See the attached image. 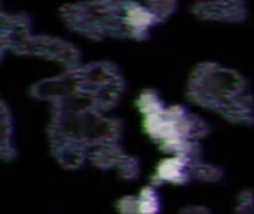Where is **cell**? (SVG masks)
Here are the masks:
<instances>
[{"label": "cell", "instance_id": "1", "mask_svg": "<svg viewBox=\"0 0 254 214\" xmlns=\"http://www.w3.org/2000/svg\"><path fill=\"white\" fill-rule=\"evenodd\" d=\"M188 98L226 121L252 125L253 97L246 77L234 69L205 61L198 64L188 82Z\"/></svg>", "mask_w": 254, "mask_h": 214}, {"label": "cell", "instance_id": "2", "mask_svg": "<svg viewBox=\"0 0 254 214\" xmlns=\"http://www.w3.org/2000/svg\"><path fill=\"white\" fill-rule=\"evenodd\" d=\"M124 133V122L118 118L107 116L106 112L89 109L85 112H60L52 110L48 128L49 140H74L88 149L119 142Z\"/></svg>", "mask_w": 254, "mask_h": 214}, {"label": "cell", "instance_id": "3", "mask_svg": "<svg viewBox=\"0 0 254 214\" xmlns=\"http://www.w3.org/2000/svg\"><path fill=\"white\" fill-rule=\"evenodd\" d=\"M121 0H82L61 7L67 27L85 37H118Z\"/></svg>", "mask_w": 254, "mask_h": 214}, {"label": "cell", "instance_id": "4", "mask_svg": "<svg viewBox=\"0 0 254 214\" xmlns=\"http://www.w3.org/2000/svg\"><path fill=\"white\" fill-rule=\"evenodd\" d=\"M19 55L40 57L51 61H57L65 69H76L80 66V51L61 37L55 36H31Z\"/></svg>", "mask_w": 254, "mask_h": 214}, {"label": "cell", "instance_id": "5", "mask_svg": "<svg viewBox=\"0 0 254 214\" xmlns=\"http://www.w3.org/2000/svg\"><path fill=\"white\" fill-rule=\"evenodd\" d=\"M158 16L137 0H121L118 39L144 40L149 37L152 27L159 24Z\"/></svg>", "mask_w": 254, "mask_h": 214}, {"label": "cell", "instance_id": "6", "mask_svg": "<svg viewBox=\"0 0 254 214\" xmlns=\"http://www.w3.org/2000/svg\"><path fill=\"white\" fill-rule=\"evenodd\" d=\"M88 159L100 170H118L121 179L124 180H134L140 174L138 159L128 155L119 142H110L91 147L88 150Z\"/></svg>", "mask_w": 254, "mask_h": 214}, {"label": "cell", "instance_id": "7", "mask_svg": "<svg viewBox=\"0 0 254 214\" xmlns=\"http://www.w3.org/2000/svg\"><path fill=\"white\" fill-rule=\"evenodd\" d=\"M79 89H82V80H80L79 67H76V69H65V71H63L58 76L46 77L36 82L30 88V95L39 101L54 103Z\"/></svg>", "mask_w": 254, "mask_h": 214}, {"label": "cell", "instance_id": "8", "mask_svg": "<svg viewBox=\"0 0 254 214\" xmlns=\"http://www.w3.org/2000/svg\"><path fill=\"white\" fill-rule=\"evenodd\" d=\"M192 12L204 21L241 22L247 18L246 0H201L193 4Z\"/></svg>", "mask_w": 254, "mask_h": 214}, {"label": "cell", "instance_id": "9", "mask_svg": "<svg viewBox=\"0 0 254 214\" xmlns=\"http://www.w3.org/2000/svg\"><path fill=\"white\" fill-rule=\"evenodd\" d=\"M51 150L57 162L65 170H79L88 161V147L74 140L51 142Z\"/></svg>", "mask_w": 254, "mask_h": 214}, {"label": "cell", "instance_id": "10", "mask_svg": "<svg viewBox=\"0 0 254 214\" xmlns=\"http://www.w3.org/2000/svg\"><path fill=\"white\" fill-rule=\"evenodd\" d=\"M82 89L92 91L97 86L106 83L107 80L121 76L119 69L110 61H94L85 66H79Z\"/></svg>", "mask_w": 254, "mask_h": 214}, {"label": "cell", "instance_id": "11", "mask_svg": "<svg viewBox=\"0 0 254 214\" xmlns=\"http://www.w3.org/2000/svg\"><path fill=\"white\" fill-rule=\"evenodd\" d=\"M190 180L188 164L183 158L173 155L167 159H164L153 176V186L171 183V185H186Z\"/></svg>", "mask_w": 254, "mask_h": 214}, {"label": "cell", "instance_id": "12", "mask_svg": "<svg viewBox=\"0 0 254 214\" xmlns=\"http://www.w3.org/2000/svg\"><path fill=\"white\" fill-rule=\"evenodd\" d=\"M3 34L9 45V51L19 55L21 49L25 46V43L33 36L31 21H30L28 15H25V13L9 15V21H7V25H6Z\"/></svg>", "mask_w": 254, "mask_h": 214}, {"label": "cell", "instance_id": "13", "mask_svg": "<svg viewBox=\"0 0 254 214\" xmlns=\"http://www.w3.org/2000/svg\"><path fill=\"white\" fill-rule=\"evenodd\" d=\"M124 89H125V80H124L122 74L118 77H113V79L107 80L106 83L92 89L91 95H92L95 109L101 110V112H107V110L116 107L124 94Z\"/></svg>", "mask_w": 254, "mask_h": 214}, {"label": "cell", "instance_id": "14", "mask_svg": "<svg viewBox=\"0 0 254 214\" xmlns=\"http://www.w3.org/2000/svg\"><path fill=\"white\" fill-rule=\"evenodd\" d=\"M13 156V121L7 104L0 98V159L10 161Z\"/></svg>", "mask_w": 254, "mask_h": 214}, {"label": "cell", "instance_id": "15", "mask_svg": "<svg viewBox=\"0 0 254 214\" xmlns=\"http://www.w3.org/2000/svg\"><path fill=\"white\" fill-rule=\"evenodd\" d=\"M188 168H189L190 179H196V180H201V182L216 183V182H220L223 179V176H225L222 168H219V167H216L213 164H205L202 159L189 164Z\"/></svg>", "mask_w": 254, "mask_h": 214}, {"label": "cell", "instance_id": "16", "mask_svg": "<svg viewBox=\"0 0 254 214\" xmlns=\"http://www.w3.org/2000/svg\"><path fill=\"white\" fill-rule=\"evenodd\" d=\"M138 200V213H158L161 210V201L156 188L146 186L137 197Z\"/></svg>", "mask_w": 254, "mask_h": 214}, {"label": "cell", "instance_id": "17", "mask_svg": "<svg viewBox=\"0 0 254 214\" xmlns=\"http://www.w3.org/2000/svg\"><path fill=\"white\" fill-rule=\"evenodd\" d=\"M137 107L141 112V115H149L153 112H158L165 107L164 101L161 100L159 94L153 89H146L143 91L138 98H137Z\"/></svg>", "mask_w": 254, "mask_h": 214}, {"label": "cell", "instance_id": "18", "mask_svg": "<svg viewBox=\"0 0 254 214\" xmlns=\"http://www.w3.org/2000/svg\"><path fill=\"white\" fill-rule=\"evenodd\" d=\"M146 6L158 16L159 21H164L176 12L177 0H147Z\"/></svg>", "mask_w": 254, "mask_h": 214}, {"label": "cell", "instance_id": "19", "mask_svg": "<svg viewBox=\"0 0 254 214\" xmlns=\"http://www.w3.org/2000/svg\"><path fill=\"white\" fill-rule=\"evenodd\" d=\"M254 210V200L253 192L250 189L243 191L238 197V203H237V212L238 213H253Z\"/></svg>", "mask_w": 254, "mask_h": 214}, {"label": "cell", "instance_id": "20", "mask_svg": "<svg viewBox=\"0 0 254 214\" xmlns=\"http://www.w3.org/2000/svg\"><path fill=\"white\" fill-rule=\"evenodd\" d=\"M116 209L122 213H138V200L137 197H132V195L124 197L118 201Z\"/></svg>", "mask_w": 254, "mask_h": 214}, {"label": "cell", "instance_id": "21", "mask_svg": "<svg viewBox=\"0 0 254 214\" xmlns=\"http://www.w3.org/2000/svg\"><path fill=\"white\" fill-rule=\"evenodd\" d=\"M183 213H210V209L207 207H201V206H189V207H185L182 209Z\"/></svg>", "mask_w": 254, "mask_h": 214}, {"label": "cell", "instance_id": "22", "mask_svg": "<svg viewBox=\"0 0 254 214\" xmlns=\"http://www.w3.org/2000/svg\"><path fill=\"white\" fill-rule=\"evenodd\" d=\"M9 52V45L6 42V37L3 33H0V61L4 58V55Z\"/></svg>", "mask_w": 254, "mask_h": 214}, {"label": "cell", "instance_id": "23", "mask_svg": "<svg viewBox=\"0 0 254 214\" xmlns=\"http://www.w3.org/2000/svg\"><path fill=\"white\" fill-rule=\"evenodd\" d=\"M9 15L10 13H6L1 7V3H0V33L4 31L6 25H7V21H9Z\"/></svg>", "mask_w": 254, "mask_h": 214}]
</instances>
